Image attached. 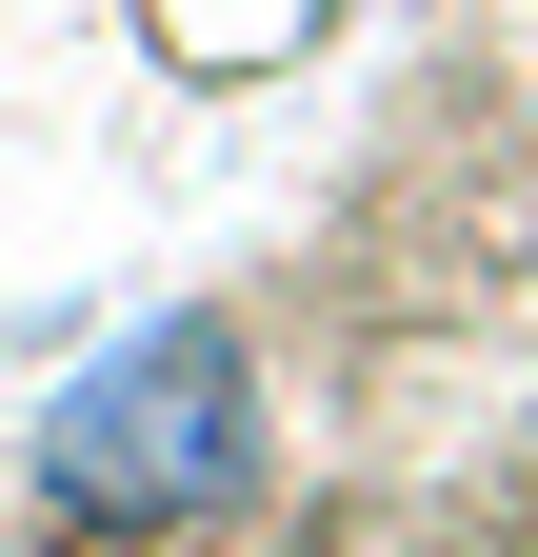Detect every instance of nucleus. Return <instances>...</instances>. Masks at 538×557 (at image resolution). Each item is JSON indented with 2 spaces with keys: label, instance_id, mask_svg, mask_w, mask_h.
Returning <instances> with one entry per match:
<instances>
[{
  "label": "nucleus",
  "instance_id": "nucleus-1",
  "mask_svg": "<svg viewBox=\"0 0 538 557\" xmlns=\"http://www.w3.org/2000/svg\"><path fill=\"white\" fill-rule=\"evenodd\" d=\"M40 518H81V537H199V518H240L259 498V359H240V319L220 299H160V319H120L81 379L40 398Z\"/></svg>",
  "mask_w": 538,
  "mask_h": 557
},
{
  "label": "nucleus",
  "instance_id": "nucleus-2",
  "mask_svg": "<svg viewBox=\"0 0 538 557\" xmlns=\"http://www.w3.org/2000/svg\"><path fill=\"white\" fill-rule=\"evenodd\" d=\"M319 21H340V0H140V40L180 60V81H280Z\"/></svg>",
  "mask_w": 538,
  "mask_h": 557
}]
</instances>
